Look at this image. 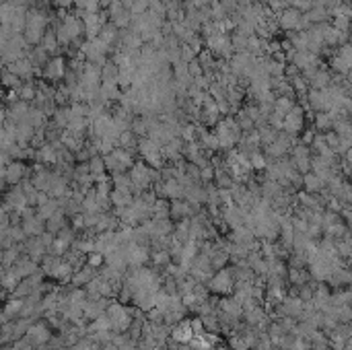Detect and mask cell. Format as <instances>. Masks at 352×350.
Masks as SVG:
<instances>
[{"label": "cell", "mask_w": 352, "mask_h": 350, "mask_svg": "<svg viewBox=\"0 0 352 350\" xmlns=\"http://www.w3.org/2000/svg\"><path fill=\"white\" fill-rule=\"evenodd\" d=\"M309 280L311 278H309L307 268H289V272H287V285L289 287H301Z\"/></svg>", "instance_id": "obj_11"}, {"label": "cell", "mask_w": 352, "mask_h": 350, "mask_svg": "<svg viewBox=\"0 0 352 350\" xmlns=\"http://www.w3.org/2000/svg\"><path fill=\"white\" fill-rule=\"evenodd\" d=\"M202 326L206 332H216V334H221V322H219V315L216 313H208V315H202Z\"/></svg>", "instance_id": "obj_24"}, {"label": "cell", "mask_w": 352, "mask_h": 350, "mask_svg": "<svg viewBox=\"0 0 352 350\" xmlns=\"http://www.w3.org/2000/svg\"><path fill=\"white\" fill-rule=\"evenodd\" d=\"M99 350H117V346L113 342H107V344H101V348Z\"/></svg>", "instance_id": "obj_53"}, {"label": "cell", "mask_w": 352, "mask_h": 350, "mask_svg": "<svg viewBox=\"0 0 352 350\" xmlns=\"http://www.w3.org/2000/svg\"><path fill=\"white\" fill-rule=\"evenodd\" d=\"M311 350H332V348H330V340H328V336H324V338H320V340L311 342Z\"/></svg>", "instance_id": "obj_45"}, {"label": "cell", "mask_w": 352, "mask_h": 350, "mask_svg": "<svg viewBox=\"0 0 352 350\" xmlns=\"http://www.w3.org/2000/svg\"><path fill=\"white\" fill-rule=\"evenodd\" d=\"M326 188V183L317 177L315 173H311V171H307V173H303V192H309V194H317V192H322Z\"/></svg>", "instance_id": "obj_13"}, {"label": "cell", "mask_w": 352, "mask_h": 350, "mask_svg": "<svg viewBox=\"0 0 352 350\" xmlns=\"http://www.w3.org/2000/svg\"><path fill=\"white\" fill-rule=\"evenodd\" d=\"M58 208H60V204L56 202V200H52V202H45V204L39 206V214L43 216V219H49L54 212H58Z\"/></svg>", "instance_id": "obj_38"}, {"label": "cell", "mask_w": 352, "mask_h": 350, "mask_svg": "<svg viewBox=\"0 0 352 350\" xmlns=\"http://www.w3.org/2000/svg\"><path fill=\"white\" fill-rule=\"evenodd\" d=\"M153 221H163V219H169V200L165 198H157V202L153 206Z\"/></svg>", "instance_id": "obj_21"}, {"label": "cell", "mask_w": 352, "mask_h": 350, "mask_svg": "<svg viewBox=\"0 0 352 350\" xmlns=\"http://www.w3.org/2000/svg\"><path fill=\"white\" fill-rule=\"evenodd\" d=\"M169 219L173 223L177 221H183V219H188V200H169Z\"/></svg>", "instance_id": "obj_8"}, {"label": "cell", "mask_w": 352, "mask_h": 350, "mask_svg": "<svg viewBox=\"0 0 352 350\" xmlns=\"http://www.w3.org/2000/svg\"><path fill=\"white\" fill-rule=\"evenodd\" d=\"M216 311H223L227 315H233V318H239L243 315V307L239 301H235V299L229 295V297H219V301H216ZM214 311V313H216Z\"/></svg>", "instance_id": "obj_6"}, {"label": "cell", "mask_w": 352, "mask_h": 350, "mask_svg": "<svg viewBox=\"0 0 352 350\" xmlns=\"http://www.w3.org/2000/svg\"><path fill=\"white\" fill-rule=\"evenodd\" d=\"M188 315V309L186 307H177V309H165L163 311V324L173 328L175 324H179L183 318Z\"/></svg>", "instance_id": "obj_17"}, {"label": "cell", "mask_w": 352, "mask_h": 350, "mask_svg": "<svg viewBox=\"0 0 352 350\" xmlns=\"http://www.w3.org/2000/svg\"><path fill=\"white\" fill-rule=\"evenodd\" d=\"M233 175L229 173V169H214V177H212V186L219 190H231L233 188Z\"/></svg>", "instance_id": "obj_12"}, {"label": "cell", "mask_w": 352, "mask_h": 350, "mask_svg": "<svg viewBox=\"0 0 352 350\" xmlns=\"http://www.w3.org/2000/svg\"><path fill=\"white\" fill-rule=\"evenodd\" d=\"M109 177H111V186L113 188H126V190H130V177H128V173H113Z\"/></svg>", "instance_id": "obj_33"}, {"label": "cell", "mask_w": 352, "mask_h": 350, "mask_svg": "<svg viewBox=\"0 0 352 350\" xmlns=\"http://www.w3.org/2000/svg\"><path fill=\"white\" fill-rule=\"evenodd\" d=\"M334 198H338L342 204H350L352 202V188H350V183H348V179L342 183V188H340V192L334 196Z\"/></svg>", "instance_id": "obj_32"}, {"label": "cell", "mask_w": 352, "mask_h": 350, "mask_svg": "<svg viewBox=\"0 0 352 350\" xmlns=\"http://www.w3.org/2000/svg\"><path fill=\"white\" fill-rule=\"evenodd\" d=\"M54 278H58V282H62V285H70V278H72V268H70V266L66 264V262H62Z\"/></svg>", "instance_id": "obj_28"}, {"label": "cell", "mask_w": 352, "mask_h": 350, "mask_svg": "<svg viewBox=\"0 0 352 350\" xmlns=\"http://www.w3.org/2000/svg\"><path fill=\"white\" fill-rule=\"evenodd\" d=\"M315 134H317L315 130H305V132H301V140H299V142H301V144H307V146H309V144L313 142Z\"/></svg>", "instance_id": "obj_49"}, {"label": "cell", "mask_w": 352, "mask_h": 350, "mask_svg": "<svg viewBox=\"0 0 352 350\" xmlns=\"http://www.w3.org/2000/svg\"><path fill=\"white\" fill-rule=\"evenodd\" d=\"M291 161H293V165H295V169L303 175V173H307L309 169H311V148L307 146V144H301V142H295L293 146H291Z\"/></svg>", "instance_id": "obj_2"}, {"label": "cell", "mask_w": 352, "mask_h": 350, "mask_svg": "<svg viewBox=\"0 0 352 350\" xmlns=\"http://www.w3.org/2000/svg\"><path fill=\"white\" fill-rule=\"evenodd\" d=\"M346 16H338V19H336V25H338V29H346Z\"/></svg>", "instance_id": "obj_52"}, {"label": "cell", "mask_w": 352, "mask_h": 350, "mask_svg": "<svg viewBox=\"0 0 352 350\" xmlns=\"http://www.w3.org/2000/svg\"><path fill=\"white\" fill-rule=\"evenodd\" d=\"M280 307H282V313L287 315V318H293V320H301L303 318V309H305V303L301 301L299 297H291V295H287L284 297V301L280 303Z\"/></svg>", "instance_id": "obj_5"}, {"label": "cell", "mask_w": 352, "mask_h": 350, "mask_svg": "<svg viewBox=\"0 0 352 350\" xmlns=\"http://www.w3.org/2000/svg\"><path fill=\"white\" fill-rule=\"evenodd\" d=\"M62 262H66V264H68L70 266V268H72V272H76L78 268H82V266H85V254H80L78 252V249H66V254H64V260Z\"/></svg>", "instance_id": "obj_16"}, {"label": "cell", "mask_w": 352, "mask_h": 350, "mask_svg": "<svg viewBox=\"0 0 352 350\" xmlns=\"http://www.w3.org/2000/svg\"><path fill=\"white\" fill-rule=\"evenodd\" d=\"M287 272H289V266L284 260H272L270 262V270H268V276H278L287 280Z\"/></svg>", "instance_id": "obj_23"}, {"label": "cell", "mask_w": 352, "mask_h": 350, "mask_svg": "<svg viewBox=\"0 0 352 350\" xmlns=\"http://www.w3.org/2000/svg\"><path fill=\"white\" fill-rule=\"evenodd\" d=\"M60 264H62L60 256H49V258L43 262V272H47L49 276H56V272H58V268H60Z\"/></svg>", "instance_id": "obj_29"}, {"label": "cell", "mask_w": 352, "mask_h": 350, "mask_svg": "<svg viewBox=\"0 0 352 350\" xmlns=\"http://www.w3.org/2000/svg\"><path fill=\"white\" fill-rule=\"evenodd\" d=\"M307 256L305 254H297V252H291L289 258H287V266L289 268H307Z\"/></svg>", "instance_id": "obj_25"}, {"label": "cell", "mask_w": 352, "mask_h": 350, "mask_svg": "<svg viewBox=\"0 0 352 350\" xmlns=\"http://www.w3.org/2000/svg\"><path fill=\"white\" fill-rule=\"evenodd\" d=\"M58 237H60L62 241H66V243H68V245H72V241H74V239H76L78 235H76V231H74V229H72L70 225H66V227H64V229H62V231L58 233Z\"/></svg>", "instance_id": "obj_39"}, {"label": "cell", "mask_w": 352, "mask_h": 350, "mask_svg": "<svg viewBox=\"0 0 352 350\" xmlns=\"http://www.w3.org/2000/svg\"><path fill=\"white\" fill-rule=\"evenodd\" d=\"M31 338L33 342H39V344H45L49 340V332L45 328H33L31 330Z\"/></svg>", "instance_id": "obj_37"}, {"label": "cell", "mask_w": 352, "mask_h": 350, "mask_svg": "<svg viewBox=\"0 0 352 350\" xmlns=\"http://www.w3.org/2000/svg\"><path fill=\"white\" fill-rule=\"evenodd\" d=\"M136 144H138V140H136V134H134L132 130H124V132H120V136H117V140H115V146H120V148H126V151H136Z\"/></svg>", "instance_id": "obj_19"}, {"label": "cell", "mask_w": 352, "mask_h": 350, "mask_svg": "<svg viewBox=\"0 0 352 350\" xmlns=\"http://www.w3.org/2000/svg\"><path fill=\"white\" fill-rule=\"evenodd\" d=\"M89 334H93V332H107L109 330V320H107V315H99V318H95L93 322H89Z\"/></svg>", "instance_id": "obj_26"}, {"label": "cell", "mask_w": 352, "mask_h": 350, "mask_svg": "<svg viewBox=\"0 0 352 350\" xmlns=\"http://www.w3.org/2000/svg\"><path fill=\"white\" fill-rule=\"evenodd\" d=\"M68 247H70V245L66 243V241H62L60 237H56V239L52 241V249H54V254H56V256H64Z\"/></svg>", "instance_id": "obj_43"}, {"label": "cell", "mask_w": 352, "mask_h": 350, "mask_svg": "<svg viewBox=\"0 0 352 350\" xmlns=\"http://www.w3.org/2000/svg\"><path fill=\"white\" fill-rule=\"evenodd\" d=\"M132 200H134V196H132V192L126 190V188H113V190L109 192L111 208H113V206H130Z\"/></svg>", "instance_id": "obj_9"}, {"label": "cell", "mask_w": 352, "mask_h": 350, "mask_svg": "<svg viewBox=\"0 0 352 350\" xmlns=\"http://www.w3.org/2000/svg\"><path fill=\"white\" fill-rule=\"evenodd\" d=\"M282 23L287 25V27H293V25H297V23H299V12H295V10H289L287 14H284Z\"/></svg>", "instance_id": "obj_46"}, {"label": "cell", "mask_w": 352, "mask_h": 350, "mask_svg": "<svg viewBox=\"0 0 352 350\" xmlns=\"http://www.w3.org/2000/svg\"><path fill=\"white\" fill-rule=\"evenodd\" d=\"M111 157L117 161V165H120V167L124 169V171H128L132 165H134V153L132 151H126V148H120V146H115L113 151H111Z\"/></svg>", "instance_id": "obj_10"}, {"label": "cell", "mask_w": 352, "mask_h": 350, "mask_svg": "<svg viewBox=\"0 0 352 350\" xmlns=\"http://www.w3.org/2000/svg\"><path fill=\"white\" fill-rule=\"evenodd\" d=\"M74 159H76L78 163H87V161L91 159V155H89V153L85 151V148H82V146H80V148H78V151L74 153Z\"/></svg>", "instance_id": "obj_51"}, {"label": "cell", "mask_w": 352, "mask_h": 350, "mask_svg": "<svg viewBox=\"0 0 352 350\" xmlns=\"http://www.w3.org/2000/svg\"><path fill=\"white\" fill-rule=\"evenodd\" d=\"M97 276V270L91 268V266H82V268H78L76 272H72V278H70V287H76V289H85V285H89V282Z\"/></svg>", "instance_id": "obj_7"}, {"label": "cell", "mask_w": 352, "mask_h": 350, "mask_svg": "<svg viewBox=\"0 0 352 350\" xmlns=\"http://www.w3.org/2000/svg\"><path fill=\"white\" fill-rule=\"evenodd\" d=\"M134 134H140V136H144L146 132H148V128H146V122H142V120H136L132 124V128H130Z\"/></svg>", "instance_id": "obj_47"}, {"label": "cell", "mask_w": 352, "mask_h": 350, "mask_svg": "<svg viewBox=\"0 0 352 350\" xmlns=\"http://www.w3.org/2000/svg\"><path fill=\"white\" fill-rule=\"evenodd\" d=\"M70 219H72V229L78 233V231H82V229H85V221H82V212H78V214H74V216H70Z\"/></svg>", "instance_id": "obj_50"}, {"label": "cell", "mask_w": 352, "mask_h": 350, "mask_svg": "<svg viewBox=\"0 0 352 350\" xmlns=\"http://www.w3.org/2000/svg\"><path fill=\"white\" fill-rule=\"evenodd\" d=\"M25 229H27V233H31V235H39V233L43 231V227H41V221H29Z\"/></svg>", "instance_id": "obj_48"}, {"label": "cell", "mask_w": 352, "mask_h": 350, "mask_svg": "<svg viewBox=\"0 0 352 350\" xmlns=\"http://www.w3.org/2000/svg\"><path fill=\"white\" fill-rule=\"evenodd\" d=\"M144 320H146L148 324H161V322H163V311L157 309V307H150V309L144 313Z\"/></svg>", "instance_id": "obj_40"}, {"label": "cell", "mask_w": 352, "mask_h": 350, "mask_svg": "<svg viewBox=\"0 0 352 350\" xmlns=\"http://www.w3.org/2000/svg\"><path fill=\"white\" fill-rule=\"evenodd\" d=\"M247 159H249V167L254 169V171H264V169L268 167V161H266V157H264V153H262V151H254V153H249V155H247Z\"/></svg>", "instance_id": "obj_22"}, {"label": "cell", "mask_w": 352, "mask_h": 350, "mask_svg": "<svg viewBox=\"0 0 352 350\" xmlns=\"http://www.w3.org/2000/svg\"><path fill=\"white\" fill-rule=\"evenodd\" d=\"M233 285H235V280L229 272V266L223 270H216L210 280L206 282V287H208V293L214 295V297H229L233 293Z\"/></svg>", "instance_id": "obj_1"}, {"label": "cell", "mask_w": 352, "mask_h": 350, "mask_svg": "<svg viewBox=\"0 0 352 350\" xmlns=\"http://www.w3.org/2000/svg\"><path fill=\"white\" fill-rule=\"evenodd\" d=\"M190 326H192V332H194V336H202L204 334V326H202V320H200L198 318V315H196V318H190Z\"/></svg>", "instance_id": "obj_44"}, {"label": "cell", "mask_w": 352, "mask_h": 350, "mask_svg": "<svg viewBox=\"0 0 352 350\" xmlns=\"http://www.w3.org/2000/svg\"><path fill=\"white\" fill-rule=\"evenodd\" d=\"M336 320L338 324H350L352 322V307L350 305H342L336 309Z\"/></svg>", "instance_id": "obj_34"}, {"label": "cell", "mask_w": 352, "mask_h": 350, "mask_svg": "<svg viewBox=\"0 0 352 350\" xmlns=\"http://www.w3.org/2000/svg\"><path fill=\"white\" fill-rule=\"evenodd\" d=\"M212 177H214L212 165H206V167L200 169V183H212Z\"/></svg>", "instance_id": "obj_42"}, {"label": "cell", "mask_w": 352, "mask_h": 350, "mask_svg": "<svg viewBox=\"0 0 352 350\" xmlns=\"http://www.w3.org/2000/svg\"><path fill=\"white\" fill-rule=\"evenodd\" d=\"M190 181H200V167H196L194 163H186V171H183Z\"/></svg>", "instance_id": "obj_41"}, {"label": "cell", "mask_w": 352, "mask_h": 350, "mask_svg": "<svg viewBox=\"0 0 352 350\" xmlns=\"http://www.w3.org/2000/svg\"><path fill=\"white\" fill-rule=\"evenodd\" d=\"M163 196H165V200H179V198H183L181 183L175 177L163 181Z\"/></svg>", "instance_id": "obj_14"}, {"label": "cell", "mask_w": 352, "mask_h": 350, "mask_svg": "<svg viewBox=\"0 0 352 350\" xmlns=\"http://www.w3.org/2000/svg\"><path fill=\"white\" fill-rule=\"evenodd\" d=\"M171 237H173V241H177V243H186V241L190 239V219L177 221L175 227H173Z\"/></svg>", "instance_id": "obj_20"}, {"label": "cell", "mask_w": 352, "mask_h": 350, "mask_svg": "<svg viewBox=\"0 0 352 350\" xmlns=\"http://www.w3.org/2000/svg\"><path fill=\"white\" fill-rule=\"evenodd\" d=\"M89 165V173L91 175H99V173H105V163H103V157L101 155H95L87 161Z\"/></svg>", "instance_id": "obj_27"}, {"label": "cell", "mask_w": 352, "mask_h": 350, "mask_svg": "<svg viewBox=\"0 0 352 350\" xmlns=\"http://www.w3.org/2000/svg\"><path fill=\"white\" fill-rule=\"evenodd\" d=\"M315 124H317V130H330L332 124H334V118L330 113H317Z\"/></svg>", "instance_id": "obj_36"}, {"label": "cell", "mask_w": 352, "mask_h": 350, "mask_svg": "<svg viewBox=\"0 0 352 350\" xmlns=\"http://www.w3.org/2000/svg\"><path fill=\"white\" fill-rule=\"evenodd\" d=\"M352 303V293L348 291V287L344 289H336L330 293V305L332 307H342V305H350Z\"/></svg>", "instance_id": "obj_15"}, {"label": "cell", "mask_w": 352, "mask_h": 350, "mask_svg": "<svg viewBox=\"0 0 352 350\" xmlns=\"http://www.w3.org/2000/svg\"><path fill=\"white\" fill-rule=\"evenodd\" d=\"M66 227V214L62 212V210H58V212H54L52 216L47 219V233L49 235H58V233L62 231Z\"/></svg>", "instance_id": "obj_18"}, {"label": "cell", "mask_w": 352, "mask_h": 350, "mask_svg": "<svg viewBox=\"0 0 352 350\" xmlns=\"http://www.w3.org/2000/svg\"><path fill=\"white\" fill-rule=\"evenodd\" d=\"M85 264L91 266V268H95V270H99V268H101V266L105 264L103 254H99V252H91V254H87V256H85Z\"/></svg>", "instance_id": "obj_31"}, {"label": "cell", "mask_w": 352, "mask_h": 350, "mask_svg": "<svg viewBox=\"0 0 352 350\" xmlns=\"http://www.w3.org/2000/svg\"><path fill=\"white\" fill-rule=\"evenodd\" d=\"M192 338H194V332H192V326H190V318H183L179 324H175L171 328V336H169L171 342H175V344H188Z\"/></svg>", "instance_id": "obj_4"}, {"label": "cell", "mask_w": 352, "mask_h": 350, "mask_svg": "<svg viewBox=\"0 0 352 350\" xmlns=\"http://www.w3.org/2000/svg\"><path fill=\"white\" fill-rule=\"evenodd\" d=\"M227 348H229V350H249V348L243 344V340H241L239 334H231V336L227 338Z\"/></svg>", "instance_id": "obj_35"}, {"label": "cell", "mask_w": 352, "mask_h": 350, "mask_svg": "<svg viewBox=\"0 0 352 350\" xmlns=\"http://www.w3.org/2000/svg\"><path fill=\"white\" fill-rule=\"evenodd\" d=\"M328 336H338L342 340H348V338H352V328H350V324H338Z\"/></svg>", "instance_id": "obj_30"}, {"label": "cell", "mask_w": 352, "mask_h": 350, "mask_svg": "<svg viewBox=\"0 0 352 350\" xmlns=\"http://www.w3.org/2000/svg\"><path fill=\"white\" fill-rule=\"evenodd\" d=\"M350 282H352L350 268H342V266H338V268H332L330 274H328V278H326V285H328L330 291L350 287Z\"/></svg>", "instance_id": "obj_3"}]
</instances>
